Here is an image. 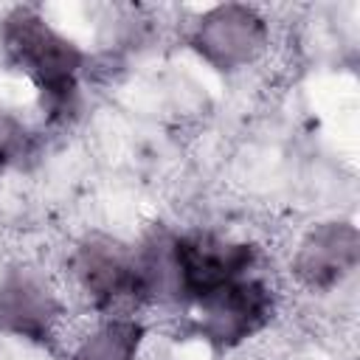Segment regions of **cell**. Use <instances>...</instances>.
<instances>
[{
    "label": "cell",
    "instance_id": "cell-9",
    "mask_svg": "<svg viewBox=\"0 0 360 360\" xmlns=\"http://www.w3.org/2000/svg\"><path fill=\"white\" fill-rule=\"evenodd\" d=\"M31 152L28 129L11 115L0 112V163H20Z\"/></svg>",
    "mask_w": 360,
    "mask_h": 360
},
{
    "label": "cell",
    "instance_id": "cell-5",
    "mask_svg": "<svg viewBox=\"0 0 360 360\" xmlns=\"http://www.w3.org/2000/svg\"><path fill=\"white\" fill-rule=\"evenodd\" d=\"M262 39H264L262 22L248 8L228 6V8L214 11L200 25L197 45L211 62L222 68H233V65L248 62L262 48Z\"/></svg>",
    "mask_w": 360,
    "mask_h": 360
},
{
    "label": "cell",
    "instance_id": "cell-6",
    "mask_svg": "<svg viewBox=\"0 0 360 360\" xmlns=\"http://www.w3.org/2000/svg\"><path fill=\"white\" fill-rule=\"evenodd\" d=\"M357 264V231L352 225L315 228L295 259L298 276L312 287H329L340 281Z\"/></svg>",
    "mask_w": 360,
    "mask_h": 360
},
{
    "label": "cell",
    "instance_id": "cell-3",
    "mask_svg": "<svg viewBox=\"0 0 360 360\" xmlns=\"http://www.w3.org/2000/svg\"><path fill=\"white\" fill-rule=\"evenodd\" d=\"M197 329L217 346H236L262 329L273 312L270 290L256 278H236L197 301Z\"/></svg>",
    "mask_w": 360,
    "mask_h": 360
},
{
    "label": "cell",
    "instance_id": "cell-2",
    "mask_svg": "<svg viewBox=\"0 0 360 360\" xmlns=\"http://www.w3.org/2000/svg\"><path fill=\"white\" fill-rule=\"evenodd\" d=\"M256 250L242 242H228L211 233L169 239L172 292L197 304L225 284L245 278L253 267Z\"/></svg>",
    "mask_w": 360,
    "mask_h": 360
},
{
    "label": "cell",
    "instance_id": "cell-8",
    "mask_svg": "<svg viewBox=\"0 0 360 360\" xmlns=\"http://www.w3.org/2000/svg\"><path fill=\"white\" fill-rule=\"evenodd\" d=\"M141 323L135 321H112L101 326L93 338H87L73 360H135L141 343Z\"/></svg>",
    "mask_w": 360,
    "mask_h": 360
},
{
    "label": "cell",
    "instance_id": "cell-7",
    "mask_svg": "<svg viewBox=\"0 0 360 360\" xmlns=\"http://www.w3.org/2000/svg\"><path fill=\"white\" fill-rule=\"evenodd\" d=\"M53 318L56 304L39 281L14 273L0 284V329L28 340H45Z\"/></svg>",
    "mask_w": 360,
    "mask_h": 360
},
{
    "label": "cell",
    "instance_id": "cell-4",
    "mask_svg": "<svg viewBox=\"0 0 360 360\" xmlns=\"http://www.w3.org/2000/svg\"><path fill=\"white\" fill-rule=\"evenodd\" d=\"M76 276L98 307L115 304L121 298L146 295V281L141 273L138 253L110 239H93L79 248Z\"/></svg>",
    "mask_w": 360,
    "mask_h": 360
},
{
    "label": "cell",
    "instance_id": "cell-1",
    "mask_svg": "<svg viewBox=\"0 0 360 360\" xmlns=\"http://www.w3.org/2000/svg\"><path fill=\"white\" fill-rule=\"evenodd\" d=\"M3 39L11 59L22 65V70H28L39 84L51 110L65 112L76 96V76L82 68V53L73 48V42L45 25L42 17L22 8L6 20Z\"/></svg>",
    "mask_w": 360,
    "mask_h": 360
}]
</instances>
